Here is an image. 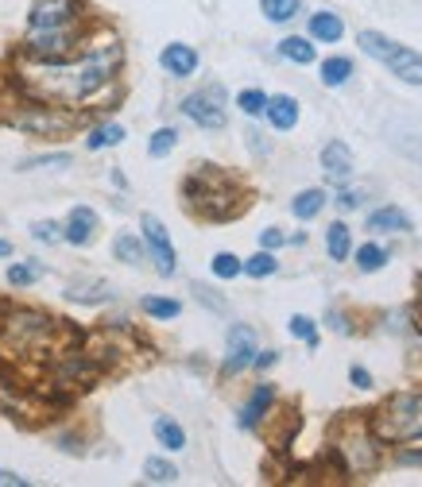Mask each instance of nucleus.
<instances>
[{
    "instance_id": "f257e3e1",
    "label": "nucleus",
    "mask_w": 422,
    "mask_h": 487,
    "mask_svg": "<svg viewBox=\"0 0 422 487\" xmlns=\"http://www.w3.org/2000/svg\"><path fill=\"white\" fill-rule=\"evenodd\" d=\"M124 62V50L117 39L105 43H90L82 55H70L62 62H35V66H20L16 70V86L31 101H55V104H78L93 101L101 89L113 86Z\"/></svg>"
},
{
    "instance_id": "5701e85b",
    "label": "nucleus",
    "mask_w": 422,
    "mask_h": 487,
    "mask_svg": "<svg viewBox=\"0 0 422 487\" xmlns=\"http://www.w3.org/2000/svg\"><path fill=\"white\" fill-rule=\"evenodd\" d=\"M318 78H322V86H330V89H337V86H345V81L353 78V62L349 58H325L322 66H318Z\"/></svg>"
},
{
    "instance_id": "4468645a",
    "label": "nucleus",
    "mask_w": 422,
    "mask_h": 487,
    "mask_svg": "<svg viewBox=\"0 0 422 487\" xmlns=\"http://www.w3.org/2000/svg\"><path fill=\"white\" fill-rule=\"evenodd\" d=\"M271 402H276V387H271V383H260V387L248 395V402H245V406H240V418H237V426H240V429H260V421L268 418Z\"/></svg>"
},
{
    "instance_id": "7c9ffc66",
    "label": "nucleus",
    "mask_w": 422,
    "mask_h": 487,
    "mask_svg": "<svg viewBox=\"0 0 422 487\" xmlns=\"http://www.w3.org/2000/svg\"><path fill=\"white\" fill-rule=\"evenodd\" d=\"M140 310L147 317H160V321H171V317L183 313V302L178 298H155V294H147V298L140 302Z\"/></svg>"
},
{
    "instance_id": "4c0bfd02",
    "label": "nucleus",
    "mask_w": 422,
    "mask_h": 487,
    "mask_svg": "<svg viewBox=\"0 0 422 487\" xmlns=\"http://www.w3.org/2000/svg\"><path fill=\"white\" fill-rule=\"evenodd\" d=\"M31 236H35L39 244H59L62 225H55V220H39V225H31Z\"/></svg>"
},
{
    "instance_id": "58836bf2",
    "label": "nucleus",
    "mask_w": 422,
    "mask_h": 487,
    "mask_svg": "<svg viewBox=\"0 0 422 487\" xmlns=\"http://www.w3.org/2000/svg\"><path fill=\"white\" fill-rule=\"evenodd\" d=\"M283 244H287V236H283L279 228H263V232H260V248L276 251V248H283Z\"/></svg>"
},
{
    "instance_id": "c756f323",
    "label": "nucleus",
    "mask_w": 422,
    "mask_h": 487,
    "mask_svg": "<svg viewBox=\"0 0 422 487\" xmlns=\"http://www.w3.org/2000/svg\"><path fill=\"white\" fill-rule=\"evenodd\" d=\"M43 263H35V259H20V263H12V267H8V282H12V287H31V282H39L43 279Z\"/></svg>"
},
{
    "instance_id": "393cba45",
    "label": "nucleus",
    "mask_w": 422,
    "mask_h": 487,
    "mask_svg": "<svg viewBox=\"0 0 422 487\" xmlns=\"http://www.w3.org/2000/svg\"><path fill=\"white\" fill-rule=\"evenodd\" d=\"M66 298L70 302H105V298H113V290L105 287L101 279H90V282H70Z\"/></svg>"
},
{
    "instance_id": "4be33fe9",
    "label": "nucleus",
    "mask_w": 422,
    "mask_h": 487,
    "mask_svg": "<svg viewBox=\"0 0 422 487\" xmlns=\"http://www.w3.org/2000/svg\"><path fill=\"white\" fill-rule=\"evenodd\" d=\"M152 429H155V441H160L167 452H183V449H186V429L178 426L175 418H167V414H163V418H155V426H152Z\"/></svg>"
},
{
    "instance_id": "6e6552de",
    "label": "nucleus",
    "mask_w": 422,
    "mask_h": 487,
    "mask_svg": "<svg viewBox=\"0 0 422 487\" xmlns=\"http://www.w3.org/2000/svg\"><path fill=\"white\" fill-rule=\"evenodd\" d=\"M183 116L186 120H194L198 128H206V132H221L225 128V89L206 86V89L190 93V97L183 101Z\"/></svg>"
},
{
    "instance_id": "9b49d317",
    "label": "nucleus",
    "mask_w": 422,
    "mask_h": 487,
    "mask_svg": "<svg viewBox=\"0 0 422 487\" xmlns=\"http://www.w3.org/2000/svg\"><path fill=\"white\" fill-rule=\"evenodd\" d=\"M260 344H256V329L252 325H229V336H225V372L237 375L252 367V359H256Z\"/></svg>"
},
{
    "instance_id": "a878e982",
    "label": "nucleus",
    "mask_w": 422,
    "mask_h": 487,
    "mask_svg": "<svg viewBox=\"0 0 422 487\" xmlns=\"http://www.w3.org/2000/svg\"><path fill=\"white\" fill-rule=\"evenodd\" d=\"M260 12L268 16L271 24H291V19L302 12V0H260Z\"/></svg>"
},
{
    "instance_id": "a211bd4d",
    "label": "nucleus",
    "mask_w": 422,
    "mask_h": 487,
    "mask_svg": "<svg viewBox=\"0 0 422 487\" xmlns=\"http://www.w3.org/2000/svg\"><path fill=\"white\" fill-rule=\"evenodd\" d=\"M341 35H345V24H341V16L337 12H314L310 16V39L314 43H341Z\"/></svg>"
},
{
    "instance_id": "2eb2a0df",
    "label": "nucleus",
    "mask_w": 422,
    "mask_h": 487,
    "mask_svg": "<svg viewBox=\"0 0 422 487\" xmlns=\"http://www.w3.org/2000/svg\"><path fill=\"white\" fill-rule=\"evenodd\" d=\"M198 50L190 43H167L163 55H160V66L171 73V78H190V73H198Z\"/></svg>"
},
{
    "instance_id": "a19ab883",
    "label": "nucleus",
    "mask_w": 422,
    "mask_h": 487,
    "mask_svg": "<svg viewBox=\"0 0 422 487\" xmlns=\"http://www.w3.org/2000/svg\"><path fill=\"white\" fill-rule=\"evenodd\" d=\"M361 194H356V189H341V194H337V205H341L345 209V213H349V209H356V205H361Z\"/></svg>"
},
{
    "instance_id": "f704fd0d",
    "label": "nucleus",
    "mask_w": 422,
    "mask_h": 487,
    "mask_svg": "<svg viewBox=\"0 0 422 487\" xmlns=\"http://www.w3.org/2000/svg\"><path fill=\"white\" fill-rule=\"evenodd\" d=\"M237 109L245 116H263V109H268V93H263V89H240L237 93Z\"/></svg>"
},
{
    "instance_id": "e433bc0d",
    "label": "nucleus",
    "mask_w": 422,
    "mask_h": 487,
    "mask_svg": "<svg viewBox=\"0 0 422 487\" xmlns=\"http://www.w3.org/2000/svg\"><path fill=\"white\" fill-rule=\"evenodd\" d=\"M39 166H51V171H59V166H70V155H39V158H24V163H20V171H39Z\"/></svg>"
},
{
    "instance_id": "f3484780",
    "label": "nucleus",
    "mask_w": 422,
    "mask_h": 487,
    "mask_svg": "<svg viewBox=\"0 0 422 487\" xmlns=\"http://www.w3.org/2000/svg\"><path fill=\"white\" fill-rule=\"evenodd\" d=\"M263 116H268V124H271L276 132H291L294 124H299V101H294L291 93L268 97V109H263Z\"/></svg>"
},
{
    "instance_id": "9d476101",
    "label": "nucleus",
    "mask_w": 422,
    "mask_h": 487,
    "mask_svg": "<svg viewBox=\"0 0 422 487\" xmlns=\"http://www.w3.org/2000/svg\"><path fill=\"white\" fill-rule=\"evenodd\" d=\"M140 232H144V248L152 251V259H155V271L160 274H175L178 267V256H175V244H171V232L163 228V220L155 217V213H144L140 217Z\"/></svg>"
},
{
    "instance_id": "ddd939ff",
    "label": "nucleus",
    "mask_w": 422,
    "mask_h": 487,
    "mask_svg": "<svg viewBox=\"0 0 422 487\" xmlns=\"http://www.w3.org/2000/svg\"><path fill=\"white\" fill-rule=\"evenodd\" d=\"M98 228H101L98 209L74 205L70 217H66V225H62V240L74 244V248H86V244H93V236H98Z\"/></svg>"
},
{
    "instance_id": "c03bdc74",
    "label": "nucleus",
    "mask_w": 422,
    "mask_h": 487,
    "mask_svg": "<svg viewBox=\"0 0 422 487\" xmlns=\"http://www.w3.org/2000/svg\"><path fill=\"white\" fill-rule=\"evenodd\" d=\"M403 460L407 464H422V452H403Z\"/></svg>"
},
{
    "instance_id": "79ce46f5",
    "label": "nucleus",
    "mask_w": 422,
    "mask_h": 487,
    "mask_svg": "<svg viewBox=\"0 0 422 487\" xmlns=\"http://www.w3.org/2000/svg\"><path fill=\"white\" fill-rule=\"evenodd\" d=\"M0 487H27V480H24V475H16V472L0 468Z\"/></svg>"
},
{
    "instance_id": "2f4dec72",
    "label": "nucleus",
    "mask_w": 422,
    "mask_h": 487,
    "mask_svg": "<svg viewBox=\"0 0 422 487\" xmlns=\"http://www.w3.org/2000/svg\"><path fill=\"white\" fill-rule=\"evenodd\" d=\"M144 480L147 483H175L178 480V468L171 460H163V457H147L144 460Z\"/></svg>"
},
{
    "instance_id": "6ab92c4d",
    "label": "nucleus",
    "mask_w": 422,
    "mask_h": 487,
    "mask_svg": "<svg viewBox=\"0 0 422 487\" xmlns=\"http://www.w3.org/2000/svg\"><path fill=\"white\" fill-rule=\"evenodd\" d=\"M325 251H330L333 263H345L353 256V232L345 220H333V225L325 228Z\"/></svg>"
},
{
    "instance_id": "cd10ccee",
    "label": "nucleus",
    "mask_w": 422,
    "mask_h": 487,
    "mask_svg": "<svg viewBox=\"0 0 422 487\" xmlns=\"http://www.w3.org/2000/svg\"><path fill=\"white\" fill-rule=\"evenodd\" d=\"M387 248H379V244H361L356 248V271H364V274H372V271H384L387 267Z\"/></svg>"
},
{
    "instance_id": "f8f14e48",
    "label": "nucleus",
    "mask_w": 422,
    "mask_h": 487,
    "mask_svg": "<svg viewBox=\"0 0 422 487\" xmlns=\"http://www.w3.org/2000/svg\"><path fill=\"white\" fill-rule=\"evenodd\" d=\"M356 171V158L349 151V143L345 140H330L322 147V174H325V182H333V186H345L353 178Z\"/></svg>"
},
{
    "instance_id": "20e7f679",
    "label": "nucleus",
    "mask_w": 422,
    "mask_h": 487,
    "mask_svg": "<svg viewBox=\"0 0 422 487\" xmlns=\"http://www.w3.org/2000/svg\"><path fill=\"white\" fill-rule=\"evenodd\" d=\"M8 124L27 135H43V140H62L66 132H74L82 124V112L70 104H55V101H31L8 116Z\"/></svg>"
},
{
    "instance_id": "37998d69",
    "label": "nucleus",
    "mask_w": 422,
    "mask_h": 487,
    "mask_svg": "<svg viewBox=\"0 0 422 487\" xmlns=\"http://www.w3.org/2000/svg\"><path fill=\"white\" fill-rule=\"evenodd\" d=\"M276 352H256V359H252V364H256V367H271V364H276Z\"/></svg>"
},
{
    "instance_id": "72a5a7b5",
    "label": "nucleus",
    "mask_w": 422,
    "mask_h": 487,
    "mask_svg": "<svg viewBox=\"0 0 422 487\" xmlns=\"http://www.w3.org/2000/svg\"><path fill=\"white\" fill-rule=\"evenodd\" d=\"M287 329H291V336H294V341H302L306 348H318V325H314L306 313H294Z\"/></svg>"
},
{
    "instance_id": "b1692460",
    "label": "nucleus",
    "mask_w": 422,
    "mask_h": 487,
    "mask_svg": "<svg viewBox=\"0 0 422 487\" xmlns=\"http://www.w3.org/2000/svg\"><path fill=\"white\" fill-rule=\"evenodd\" d=\"M113 256H117L121 263H144V256H147V248L140 244V236H132V232H121L117 240H113Z\"/></svg>"
},
{
    "instance_id": "bb28decb",
    "label": "nucleus",
    "mask_w": 422,
    "mask_h": 487,
    "mask_svg": "<svg viewBox=\"0 0 422 487\" xmlns=\"http://www.w3.org/2000/svg\"><path fill=\"white\" fill-rule=\"evenodd\" d=\"M124 135H129V132H124L121 124H98V128L86 135V147H90V151H105V147L124 143Z\"/></svg>"
},
{
    "instance_id": "c85d7f7f",
    "label": "nucleus",
    "mask_w": 422,
    "mask_h": 487,
    "mask_svg": "<svg viewBox=\"0 0 422 487\" xmlns=\"http://www.w3.org/2000/svg\"><path fill=\"white\" fill-rule=\"evenodd\" d=\"M276 271H279V259H276V251H268V248H260L252 259H245V274H248V279H271Z\"/></svg>"
},
{
    "instance_id": "423d86ee",
    "label": "nucleus",
    "mask_w": 422,
    "mask_h": 487,
    "mask_svg": "<svg viewBox=\"0 0 422 487\" xmlns=\"http://www.w3.org/2000/svg\"><path fill=\"white\" fill-rule=\"evenodd\" d=\"M356 47H361L368 58L384 62L387 73H395L399 81H407V86H422V55H418V50L395 43V39L384 35V31H361V35H356Z\"/></svg>"
},
{
    "instance_id": "39448f33",
    "label": "nucleus",
    "mask_w": 422,
    "mask_h": 487,
    "mask_svg": "<svg viewBox=\"0 0 422 487\" xmlns=\"http://www.w3.org/2000/svg\"><path fill=\"white\" fill-rule=\"evenodd\" d=\"M186 197H190V205H194L202 217H209V220H225V217L237 213L233 182H229L221 171H214L209 163H202L194 174L186 178Z\"/></svg>"
},
{
    "instance_id": "c9c22d12",
    "label": "nucleus",
    "mask_w": 422,
    "mask_h": 487,
    "mask_svg": "<svg viewBox=\"0 0 422 487\" xmlns=\"http://www.w3.org/2000/svg\"><path fill=\"white\" fill-rule=\"evenodd\" d=\"M175 143H178V132H175V128H160V132L152 135V140H147V155H152V158H163V155L175 151Z\"/></svg>"
},
{
    "instance_id": "f03ea898",
    "label": "nucleus",
    "mask_w": 422,
    "mask_h": 487,
    "mask_svg": "<svg viewBox=\"0 0 422 487\" xmlns=\"http://www.w3.org/2000/svg\"><path fill=\"white\" fill-rule=\"evenodd\" d=\"M368 426L379 441L392 444H410L422 441V395L418 390H403V395H392L379 402V410L368 418Z\"/></svg>"
},
{
    "instance_id": "7ed1b4c3",
    "label": "nucleus",
    "mask_w": 422,
    "mask_h": 487,
    "mask_svg": "<svg viewBox=\"0 0 422 487\" xmlns=\"http://www.w3.org/2000/svg\"><path fill=\"white\" fill-rule=\"evenodd\" d=\"M333 457L345 475H372L384 460V441L376 437L368 421H345L333 437Z\"/></svg>"
},
{
    "instance_id": "aec40b11",
    "label": "nucleus",
    "mask_w": 422,
    "mask_h": 487,
    "mask_svg": "<svg viewBox=\"0 0 422 487\" xmlns=\"http://www.w3.org/2000/svg\"><path fill=\"white\" fill-rule=\"evenodd\" d=\"M325 189H318V186H310V189H302V194H294V201H291V213L299 217V220H314L325 209Z\"/></svg>"
},
{
    "instance_id": "dca6fc26",
    "label": "nucleus",
    "mask_w": 422,
    "mask_h": 487,
    "mask_svg": "<svg viewBox=\"0 0 422 487\" xmlns=\"http://www.w3.org/2000/svg\"><path fill=\"white\" fill-rule=\"evenodd\" d=\"M364 232H372V236H384V232H410V217L399 205H379L364 217Z\"/></svg>"
},
{
    "instance_id": "ea45409f",
    "label": "nucleus",
    "mask_w": 422,
    "mask_h": 487,
    "mask_svg": "<svg viewBox=\"0 0 422 487\" xmlns=\"http://www.w3.org/2000/svg\"><path fill=\"white\" fill-rule=\"evenodd\" d=\"M349 383L361 387V390H368V387H372V372H368V367H361V364H353V367H349Z\"/></svg>"
},
{
    "instance_id": "1a4fd4ad",
    "label": "nucleus",
    "mask_w": 422,
    "mask_h": 487,
    "mask_svg": "<svg viewBox=\"0 0 422 487\" xmlns=\"http://www.w3.org/2000/svg\"><path fill=\"white\" fill-rule=\"evenodd\" d=\"M4 333H8V341L20 344V348H35V344L43 348L47 336L55 333V317L35 313V310H16L12 317H8Z\"/></svg>"
},
{
    "instance_id": "a18cd8bd",
    "label": "nucleus",
    "mask_w": 422,
    "mask_h": 487,
    "mask_svg": "<svg viewBox=\"0 0 422 487\" xmlns=\"http://www.w3.org/2000/svg\"><path fill=\"white\" fill-rule=\"evenodd\" d=\"M4 256H12V244H8V240H0V259H4Z\"/></svg>"
},
{
    "instance_id": "412c9836",
    "label": "nucleus",
    "mask_w": 422,
    "mask_h": 487,
    "mask_svg": "<svg viewBox=\"0 0 422 487\" xmlns=\"http://www.w3.org/2000/svg\"><path fill=\"white\" fill-rule=\"evenodd\" d=\"M279 58L294 62V66H310L314 58H318V50H314V39H302V35H287L279 43Z\"/></svg>"
},
{
    "instance_id": "0eeeda50",
    "label": "nucleus",
    "mask_w": 422,
    "mask_h": 487,
    "mask_svg": "<svg viewBox=\"0 0 422 487\" xmlns=\"http://www.w3.org/2000/svg\"><path fill=\"white\" fill-rule=\"evenodd\" d=\"M82 27L78 0H35L27 12V31H70Z\"/></svg>"
},
{
    "instance_id": "473e14b6",
    "label": "nucleus",
    "mask_w": 422,
    "mask_h": 487,
    "mask_svg": "<svg viewBox=\"0 0 422 487\" xmlns=\"http://www.w3.org/2000/svg\"><path fill=\"white\" fill-rule=\"evenodd\" d=\"M209 271H214V279L229 282V279H237V274H245V263H240L233 251H217L214 263H209Z\"/></svg>"
}]
</instances>
